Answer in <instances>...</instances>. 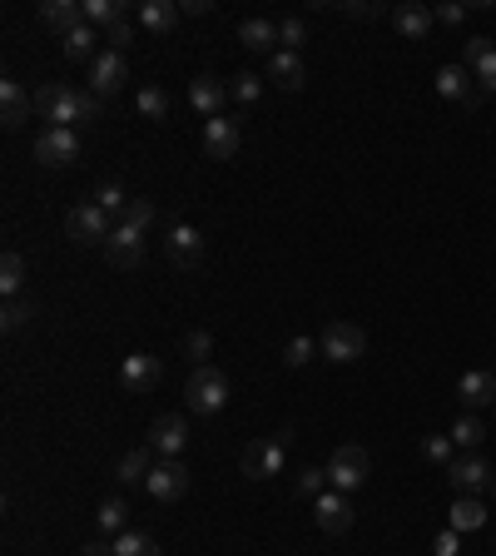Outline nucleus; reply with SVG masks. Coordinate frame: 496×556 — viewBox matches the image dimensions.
<instances>
[{
  "mask_svg": "<svg viewBox=\"0 0 496 556\" xmlns=\"http://www.w3.org/2000/svg\"><path fill=\"white\" fill-rule=\"evenodd\" d=\"M105 254H110L115 269H139V259H144V234L129 229V224H115V234L105 239Z\"/></svg>",
  "mask_w": 496,
  "mask_h": 556,
  "instance_id": "17",
  "label": "nucleus"
},
{
  "mask_svg": "<svg viewBox=\"0 0 496 556\" xmlns=\"http://www.w3.org/2000/svg\"><path fill=\"white\" fill-rule=\"evenodd\" d=\"M343 15H353V20H372L377 15V5H338Z\"/></svg>",
  "mask_w": 496,
  "mask_h": 556,
  "instance_id": "48",
  "label": "nucleus"
},
{
  "mask_svg": "<svg viewBox=\"0 0 496 556\" xmlns=\"http://www.w3.org/2000/svg\"><path fill=\"white\" fill-rule=\"evenodd\" d=\"M139 110H144L149 120H169V95H164L159 85H144V90H139Z\"/></svg>",
  "mask_w": 496,
  "mask_h": 556,
  "instance_id": "35",
  "label": "nucleus"
},
{
  "mask_svg": "<svg viewBox=\"0 0 496 556\" xmlns=\"http://www.w3.org/2000/svg\"><path fill=\"white\" fill-rule=\"evenodd\" d=\"M303 40H308V25H303V20H278V45H283V50L298 55Z\"/></svg>",
  "mask_w": 496,
  "mask_h": 556,
  "instance_id": "42",
  "label": "nucleus"
},
{
  "mask_svg": "<svg viewBox=\"0 0 496 556\" xmlns=\"http://www.w3.org/2000/svg\"><path fill=\"white\" fill-rule=\"evenodd\" d=\"M85 556H115V542H90Z\"/></svg>",
  "mask_w": 496,
  "mask_h": 556,
  "instance_id": "50",
  "label": "nucleus"
},
{
  "mask_svg": "<svg viewBox=\"0 0 496 556\" xmlns=\"http://www.w3.org/2000/svg\"><path fill=\"white\" fill-rule=\"evenodd\" d=\"M85 20L100 25V30H110L115 20H124V0H85Z\"/></svg>",
  "mask_w": 496,
  "mask_h": 556,
  "instance_id": "29",
  "label": "nucleus"
},
{
  "mask_svg": "<svg viewBox=\"0 0 496 556\" xmlns=\"http://www.w3.org/2000/svg\"><path fill=\"white\" fill-rule=\"evenodd\" d=\"M0 288H5V298H15V293L25 288V259H20L15 249L0 259Z\"/></svg>",
  "mask_w": 496,
  "mask_h": 556,
  "instance_id": "31",
  "label": "nucleus"
},
{
  "mask_svg": "<svg viewBox=\"0 0 496 556\" xmlns=\"http://www.w3.org/2000/svg\"><path fill=\"white\" fill-rule=\"evenodd\" d=\"M35 159H40L45 169L75 164V159H80V135H75V130H45V135L35 139Z\"/></svg>",
  "mask_w": 496,
  "mask_h": 556,
  "instance_id": "10",
  "label": "nucleus"
},
{
  "mask_svg": "<svg viewBox=\"0 0 496 556\" xmlns=\"http://www.w3.org/2000/svg\"><path fill=\"white\" fill-rule=\"evenodd\" d=\"M229 95H234V100H239V105H253V100H258V95H263V80H258V75H253V70H239V75H234V80H229Z\"/></svg>",
  "mask_w": 496,
  "mask_h": 556,
  "instance_id": "34",
  "label": "nucleus"
},
{
  "mask_svg": "<svg viewBox=\"0 0 496 556\" xmlns=\"http://www.w3.org/2000/svg\"><path fill=\"white\" fill-rule=\"evenodd\" d=\"M204 154H209V159H234V154H239V125H234L229 115L204 120Z\"/></svg>",
  "mask_w": 496,
  "mask_h": 556,
  "instance_id": "18",
  "label": "nucleus"
},
{
  "mask_svg": "<svg viewBox=\"0 0 496 556\" xmlns=\"http://www.w3.org/2000/svg\"><path fill=\"white\" fill-rule=\"evenodd\" d=\"M35 318V303H20V298H5V308H0V328L5 333H20L25 323Z\"/></svg>",
  "mask_w": 496,
  "mask_h": 556,
  "instance_id": "32",
  "label": "nucleus"
},
{
  "mask_svg": "<svg viewBox=\"0 0 496 556\" xmlns=\"http://www.w3.org/2000/svg\"><path fill=\"white\" fill-rule=\"evenodd\" d=\"M492 55H496L492 35H472V40H467V60H462V65H467V70H477V65H482V60H492Z\"/></svg>",
  "mask_w": 496,
  "mask_h": 556,
  "instance_id": "41",
  "label": "nucleus"
},
{
  "mask_svg": "<svg viewBox=\"0 0 496 556\" xmlns=\"http://www.w3.org/2000/svg\"><path fill=\"white\" fill-rule=\"evenodd\" d=\"M209 348H214V343H209V333H204V328H189V333H184V353H189V358H199V368H204Z\"/></svg>",
  "mask_w": 496,
  "mask_h": 556,
  "instance_id": "43",
  "label": "nucleus"
},
{
  "mask_svg": "<svg viewBox=\"0 0 496 556\" xmlns=\"http://www.w3.org/2000/svg\"><path fill=\"white\" fill-rule=\"evenodd\" d=\"M313 517H318V527H323L328 537H343V532L353 527L348 492H323V497H313Z\"/></svg>",
  "mask_w": 496,
  "mask_h": 556,
  "instance_id": "14",
  "label": "nucleus"
},
{
  "mask_svg": "<svg viewBox=\"0 0 496 556\" xmlns=\"http://www.w3.org/2000/svg\"><path fill=\"white\" fill-rule=\"evenodd\" d=\"M283 452H288L283 437H253L244 447V457H239V472L248 482H268V477L283 472Z\"/></svg>",
  "mask_w": 496,
  "mask_h": 556,
  "instance_id": "5",
  "label": "nucleus"
},
{
  "mask_svg": "<svg viewBox=\"0 0 496 556\" xmlns=\"http://www.w3.org/2000/svg\"><path fill=\"white\" fill-rule=\"evenodd\" d=\"M95 522H100V532H105V537H120L124 522H129V502H124V497L100 502V517H95Z\"/></svg>",
  "mask_w": 496,
  "mask_h": 556,
  "instance_id": "28",
  "label": "nucleus"
},
{
  "mask_svg": "<svg viewBox=\"0 0 496 556\" xmlns=\"http://www.w3.org/2000/svg\"><path fill=\"white\" fill-rule=\"evenodd\" d=\"M432 10H422V5H397L392 10V25H397V35H407V40H422L427 30H432Z\"/></svg>",
  "mask_w": 496,
  "mask_h": 556,
  "instance_id": "25",
  "label": "nucleus"
},
{
  "mask_svg": "<svg viewBox=\"0 0 496 556\" xmlns=\"http://www.w3.org/2000/svg\"><path fill=\"white\" fill-rule=\"evenodd\" d=\"M124 80H129V60H124L120 50H105V55H95V65H90V90H95L100 100L120 95Z\"/></svg>",
  "mask_w": 496,
  "mask_h": 556,
  "instance_id": "9",
  "label": "nucleus"
},
{
  "mask_svg": "<svg viewBox=\"0 0 496 556\" xmlns=\"http://www.w3.org/2000/svg\"><path fill=\"white\" fill-rule=\"evenodd\" d=\"M144 492H149L154 502H179V497L189 492V467H184L179 457H159V462L149 467V477H144Z\"/></svg>",
  "mask_w": 496,
  "mask_h": 556,
  "instance_id": "7",
  "label": "nucleus"
},
{
  "mask_svg": "<svg viewBox=\"0 0 496 556\" xmlns=\"http://www.w3.org/2000/svg\"><path fill=\"white\" fill-rule=\"evenodd\" d=\"M30 110H35V95H25L15 80H0V120H5V130L25 125Z\"/></svg>",
  "mask_w": 496,
  "mask_h": 556,
  "instance_id": "23",
  "label": "nucleus"
},
{
  "mask_svg": "<svg viewBox=\"0 0 496 556\" xmlns=\"http://www.w3.org/2000/svg\"><path fill=\"white\" fill-rule=\"evenodd\" d=\"M432 15H437L442 25H462V20H467V5H442V10H432Z\"/></svg>",
  "mask_w": 496,
  "mask_h": 556,
  "instance_id": "46",
  "label": "nucleus"
},
{
  "mask_svg": "<svg viewBox=\"0 0 496 556\" xmlns=\"http://www.w3.org/2000/svg\"><path fill=\"white\" fill-rule=\"evenodd\" d=\"M40 25L60 30V40H65L70 30L85 25V5H80V0H45V5H40Z\"/></svg>",
  "mask_w": 496,
  "mask_h": 556,
  "instance_id": "19",
  "label": "nucleus"
},
{
  "mask_svg": "<svg viewBox=\"0 0 496 556\" xmlns=\"http://www.w3.org/2000/svg\"><path fill=\"white\" fill-rule=\"evenodd\" d=\"M105 40H110V50H129V45H134V25H129V20H115V25H110V30H105Z\"/></svg>",
  "mask_w": 496,
  "mask_h": 556,
  "instance_id": "44",
  "label": "nucleus"
},
{
  "mask_svg": "<svg viewBox=\"0 0 496 556\" xmlns=\"http://www.w3.org/2000/svg\"><path fill=\"white\" fill-rule=\"evenodd\" d=\"M437 95H442V100H452V105H467V110H477V105H482V95L472 90L467 65H442V70H437Z\"/></svg>",
  "mask_w": 496,
  "mask_h": 556,
  "instance_id": "16",
  "label": "nucleus"
},
{
  "mask_svg": "<svg viewBox=\"0 0 496 556\" xmlns=\"http://www.w3.org/2000/svg\"><path fill=\"white\" fill-rule=\"evenodd\" d=\"M144 547H149L144 532H120V537H115V556H139Z\"/></svg>",
  "mask_w": 496,
  "mask_h": 556,
  "instance_id": "45",
  "label": "nucleus"
},
{
  "mask_svg": "<svg viewBox=\"0 0 496 556\" xmlns=\"http://www.w3.org/2000/svg\"><path fill=\"white\" fill-rule=\"evenodd\" d=\"M239 40H244V50H253V55H273V45H278V20L253 15V20L239 25Z\"/></svg>",
  "mask_w": 496,
  "mask_h": 556,
  "instance_id": "24",
  "label": "nucleus"
},
{
  "mask_svg": "<svg viewBox=\"0 0 496 556\" xmlns=\"http://www.w3.org/2000/svg\"><path fill=\"white\" fill-rule=\"evenodd\" d=\"M35 115L50 120V130H75V125H95L105 115V100L95 90H75V85H40Z\"/></svg>",
  "mask_w": 496,
  "mask_h": 556,
  "instance_id": "1",
  "label": "nucleus"
},
{
  "mask_svg": "<svg viewBox=\"0 0 496 556\" xmlns=\"http://www.w3.org/2000/svg\"><path fill=\"white\" fill-rule=\"evenodd\" d=\"M159 378H164V363H159L154 353H129L120 363V383L129 393H149Z\"/></svg>",
  "mask_w": 496,
  "mask_h": 556,
  "instance_id": "15",
  "label": "nucleus"
},
{
  "mask_svg": "<svg viewBox=\"0 0 496 556\" xmlns=\"http://www.w3.org/2000/svg\"><path fill=\"white\" fill-rule=\"evenodd\" d=\"M95 204L110 214V219H124V209H129V199H124V189L120 184H105L100 194H95Z\"/></svg>",
  "mask_w": 496,
  "mask_h": 556,
  "instance_id": "40",
  "label": "nucleus"
},
{
  "mask_svg": "<svg viewBox=\"0 0 496 556\" xmlns=\"http://www.w3.org/2000/svg\"><path fill=\"white\" fill-rule=\"evenodd\" d=\"M492 487H496V482H492Z\"/></svg>",
  "mask_w": 496,
  "mask_h": 556,
  "instance_id": "54",
  "label": "nucleus"
},
{
  "mask_svg": "<svg viewBox=\"0 0 496 556\" xmlns=\"http://www.w3.org/2000/svg\"><path fill=\"white\" fill-rule=\"evenodd\" d=\"M457 537H462V532H442V537H437V547H432V552H437V556H457V547H462V542H457Z\"/></svg>",
  "mask_w": 496,
  "mask_h": 556,
  "instance_id": "47",
  "label": "nucleus"
},
{
  "mask_svg": "<svg viewBox=\"0 0 496 556\" xmlns=\"http://www.w3.org/2000/svg\"><path fill=\"white\" fill-rule=\"evenodd\" d=\"M452 447H457V442H452V432H447V437H422V457H427V462H437V467H447V462H452Z\"/></svg>",
  "mask_w": 496,
  "mask_h": 556,
  "instance_id": "39",
  "label": "nucleus"
},
{
  "mask_svg": "<svg viewBox=\"0 0 496 556\" xmlns=\"http://www.w3.org/2000/svg\"><path fill=\"white\" fill-rule=\"evenodd\" d=\"M318 348H323L328 363H358V358L368 353V333H363L358 323H348V318H333V323L323 328Z\"/></svg>",
  "mask_w": 496,
  "mask_h": 556,
  "instance_id": "4",
  "label": "nucleus"
},
{
  "mask_svg": "<svg viewBox=\"0 0 496 556\" xmlns=\"http://www.w3.org/2000/svg\"><path fill=\"white\" fill-rule=\"evenodd\" d=\"M368 472H372V457H368V447H358V442H343L328 457V487L333 492H358L368 482Z\"/></svg>",
  "mask_w": 496,
  "mask_h": 556,
  "instance_id": "3",
  "label": "nucleus"
},
{
  "mask_svg": "<svg viewBox=\"0 0 496 556\" xmlns=\"http://www.w3.org/2000/svg\"><path fill=\"white\" fill-rule=\"evenodd\" d=\"M149 452H154V447H134V452H124L120 457V472H115V477H120L124 487H134V482L144 487V477H149V467H154Z\"/></svg>",
  "mask_w": 496,
  "mask_h": 556,
  "instance_id": "27",
  "label": "nucleus"
},
{
  "mask_svg": "<svg viewBox=\"0 0 496 556\" xmlns=\"http://www.w3.org/2000/svg\"><path fill=\"white\" fill-rule=\"evenodd\" d=\"M482 437H487V427H482L477 417H457V422H452V442H457L462 452H477Z\"/></svg>",
  "mask_w": 496,
  "mask_h": 556,
  "instance_id": "30",
  "label": "nucleus"
},
{
  "mask_svg": "<svg viewBox=\"0 0 496 556\" xmlns=\"http://www.w3.org/2000/svg\"><path fill=\"white\" fill-rule=\"evenodd\" d=\"M154 219H159V209H154L149 199H129V209H124L120 224H129V229H139V234H144V229H149Z\"/></svg>",
  "mask_w": 496,
  "mask_h": 556,
  "instance_id": "38",
  "label": "nucleus"
},
{
  "mask_svg": "<svg viewBox=\"0 0 496 556\" xmlns=\"http://www.w3.org/2000/svg\"><path fill=\"white\" fill-rule=\"evenodd\" d=\"M139 556H164V552H159V547H154V542H149V547H144V552H139Z\"/></svg>",
  "mask_w": 496,
  "mask_h": 556,
  "instance_id": "51",
  "label": "nucleus"
},
{
  "mask_svg": "<svg viewBox=\"0 0 496 556\" xmlns=\"http://www.w3.org/2000/svg\"><path fill=\"white\" fill-rule=\"evenodd\" d=\"M487 527V507L477 497H457L452 502V532H482Z\"/></svg>",
  "mask_w": 496,
  "mask_h": 556,
  "instance_id": "26",
  "label": "nucleus"
},
{
  "mask_svg": "<svg viewBox=\"0 0 496 556\" xmlns=\"http://www.w3.org/2000/svg\"><path fill=\"white\" fill-rule=\"evenodd\" d=\"M65 234H70L75 244H85V249H90V244H105V239L115 234V219H110V214L90 199V204H75V209L65 214Z\"/></svg>",
  "mask_w": 496,
  "mask_h": 556,
  "instance_id": "6",
  "label": "nucleus"
},
{
  "mask_svg": "<svg viewBox=\"0 0 496 556\" xmlns=\"http://www.w3.org/2000/svg\"><path fill=\"white\" fill-rule=\"evenodd\" d=\"M492 378H496V368H492Z\"/></svg>",
  "mask_w": 496,
  "mask_h": 556,
  "instance_id": "53",
  "label": "nucleus"
},
{
  "mask_svg": "<svg viewBox=\"0 0 496 556\" xmlns=\"http://www.w3.org/2000/svg\"><path fill=\"white\" fill-rule=\"evenodd\" d=\"M164 259H169L174 269H199V259H204V234H199L194 224L169 229V239H164Z\"/></svg>",
  "mask_w": 496,
  "mask_h": 556,
  "instance_id": "11",
  "label": "nucleus"
},
{
  "mask_svg": "<svg viewBox=\"0 0 496 556\" xmlns=\"http://www.w3.org/2000/svg\"><path fill=\"white\" fill-rule=\"evenodd\" d=\"M224 105H229V85H224L219 75H199V80H189V110H199L204 120H219Z\"/></svg>",
  "mask_w": 496,
  "mask_h": 556,
  "instance_id": "13",
  "label": "nucleus"
},
{
  "mask_svg": "<svg viewBox=\"0 0 496 556\" xmlns=\"http://www.w3.org/2000/svg\"><path fill=\"white\" fill-rule=\"evenodd\" d=\"M209 10H214L209 0H184V5H179V15H209Z\"/></svg>",
  "mask_w": 496,
  "mask_h": 556,
  "instance_id": "49",
  "label": "nucleus"
},
{
  "mask_svg": "<svg viewBox=\"0 0 496 556\" xmlns=\"http://www.w3.org/2000/svg\"><path fill=\"white\" fill-rule=\"evenodd\" d=\"M482 90H487V95H496V80H492V85H482Z\"/></svg>",
  "mask_w": 496,
  "mask_h": 556,
  "instance_id": "52",
  "label": "nucleus"
},
{
  "mask_svg": "<svg viewBox=\"0 0 496 556\" xmlns=\"http://www.w3.org/2000/svg\"><path fill=\"white\" fill-rule=\"evenodd\" d=\"M447 482L457 487V497H477V492L492 482V467H487V457L467 452V457H452V462H447Z\"/></svg>",
  "mask_w": 496,
  "mask_h": 556,
  "instance_id": "8",
  "label": "nucleus"
},
{
  "mask_svg": "<svg viewBox=\"0 0 496 556\" xmlns=\"http://www.w3.org/2000/svg\"><path fill=\"white\" fill-rule=\"evenodd\" d=\"M323 487H328V467H303L298 482H293L298 497H323Z\"/></svg>",
  "mask_w": 496,
  "mask_h": 556,
  "instance_id": "37",
  "label": "nucleus"
},
{
  "mask_svg": "<svg viewBox=\"0 0 496 556\" xmlns=\"http://www.w3.org/2000/svg\"><path fill=\"white\" fill-rule=\"evenodd\" d=\"M139 25L149 35H174L179 30V5L174 0H144L139 5Z\"/></svg>",
  "mask_w": 496,
  "mask_h": 556,
  "instance_id": "22",
  "label": "nucleus"
},
{
  "mask_svg": "<svg viewBox=\"0 0 496 556\" xmlns=\"http://www.w3.org/2000/svg\"><path fill=\"white\" fill-rule=\"evenodd\" d=\"M184 398H189V413H199V417L224 413V403H229V378H224L214 363H204V368H194V373H189Z\"/></svg>",
  "mask_w": 496,
  "mask_h": 556,
  "instance_id": "2",
  "label": "nucleus"
},
{
  "mask_svg": "<svg viewBox=\"0 0 496 556\" xmlns=\"http://www.w3.org/2000/svg\"><path fill=\"white\" fill-rule=\"evenodd\" d=\"M149 447L159 452V457H179L184 447H189V422L179 413H164L149 422Z\"/></svg>",
  "mask_w": 496,
  "mask_h": 556,
  "instance_id": "12",
  "label": "nucleus"
},
{
  "mask_svg": "<svg viewBox=\"0 0 496 556\" xmlns=\"http://www.w3.org/2000/svg\"><path fill=\"white\" fill-rule=\"evenodd\" d=\"M318 353H323V348H318L313 338H293V343L283 348V363H288V368H308Z\"/></svg>",
  "mask_w": 496,
  "mask_h": 556,
  "instance_id": "36",
  "label": "nucleus"
},
{
  "mask_svg": "<svg viewBox=\"0 0 496 556\" xmlns=\"http://www.w3.org/2000/svg\"><path fill=\"white\" fill-rule=\"evenodd\" d=\"M90 50H95V25L85 20L80 30H70V35H65V60H85Z\"/></svg>",
  "mask_w": 496,
  "mask_h": 556,
  "instance_id": "33",
  "label": "nucleus"
},
{
  "mask_svg": "<svg viewBox=\"0 0 496 556\" xmlns=\"http://www.w3.org/2000/svg\"><path fill=\"white\" fill-rule=\"evenodd\" d=\"M268 80H273L278 90H303V80H308L303 55H293V50H273V55H268Z\"/></svg>",
  "mask_w": 496,
  "mask_h": 556,
  "instance_id": "20",
  "label": "nucleus"
},
{
  "mask_svg": "<svg viewBox=\"0 0 496 556\" xmlns=\"http://www.w3.org/2000/svg\"><path fill=\"white\" fill-rule=\"evenodd\" d=\"M457 393H462L467 408H496V378L482 373V368H467L462 383H457Z\"/></svg>",
  "mask_w": 496,
  "mask_h": 556,
  "instance_id": "21",
  "label": "nucleus"
}]
</instances>
